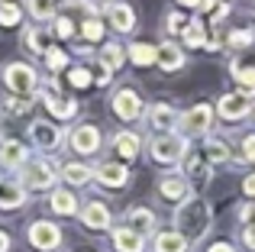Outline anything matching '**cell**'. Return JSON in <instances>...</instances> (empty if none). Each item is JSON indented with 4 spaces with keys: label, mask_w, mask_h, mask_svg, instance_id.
Listing matches in <instances>:
<instances>
[{
    "label": "cell",
    "mask_w": 255,
    "mask_h": 252,
    "mask_svg": "<svg viewBox=\"0 0 255 252\" xmlns=\"http://www.w3.org/2000/svg\"><path fill=\"white\" fill-rule=\"evenodd\" d=\"M81 36L91 39V42H97V39L104 36V23H100V19H94V16H87L84 23H81Z\"/></svg>",
    "instance_id": "e575fe53"
},
{
    "label": "cell",
    "mask_w": 255,
    "mask_h": 252,
    "mask_svg": "<svg viewBox=\"0 0 255 252\" xmlns=\"http://www.w3.org/2000/svg\"><path fill=\"white\" fill-rule=\"evenodd\" d=\"M3 84L13 91V94H19V97H26V94H32L36 91V71L29 68V65H23V62H13V65H6L3 68Z\"/></svg>",
    "instance_id": "3957f363"
},
{
    "label": "cell",
    "mask_w": 255,
    "mask_h": 252,
    "mask_svg": "<svg viewBox=\"0 0 255 252\" xmlns=\"http://www.w3.org/2000/svg\"><path fill=\"white\" fill-rule=\"evenodd\" d=\"M207 252H236V249H233L230 243H217V246H210Z\"/></svg>",
    "instance_id": "bcb514c9"
},
{
    "label": "cell",
    "mask_w": 255,
    "mask_h": 252,
    "mask_svg": "<svg viewBox=\"0 0 255 252\" xmlns=\"http://www.w3.org/2000/svg\"><path fill=\"white\" fill-rule=\"evenodd\" d=\"M243 191H246L249 197H255V175H249V178L243 181Z\"/></svg>",
    "instance_id": "f6af8a7d"
},
{
    "label": "cell",
    "mask_w": 255,
    "mask_h": 252,
    "mask_svg": "<svg viewBox=\"0 0 255 252\" xmlns=\"http://www.w3.org/2000/svg\"><path fill=\"white\" fill-rule=\"evenodd\" d=\"M71 149L81 152V155L97 152V149H100V132H97V126H91V123L75 126V132H71Z\"/></svg>",
    "instance_id": "30bf717a"
},
{
    "label": "cell",
    "mask_w": 255,
    "mask_h": 252,
    "mask_svg": "<svg viewBox=\"0 0 255 252\" xmlns=\"http://www.w3.org/2000/svg\"><path fill=\"white\" fill-rule=\"evenodd\" d=\"M113 246H117V252H145V240L129 227H117L113 230Z\"/></svg>",
    "instance_id": "2e32d148"
},
{
    "label": "cell",
    "mask_w": 255,
    "mask_h": 252,
    "mask_svg": "<svg viewBox=\"0 0 255 252\" xmlns=\"http://www.w3.org/2000/svg\"><path fill=\"white\" fill-rule=\"evenodd\" d=\"M158 65H162L165 71L184 68V52H181L174 42H162V45H158Z\"/></svg>",
    "instance_id": "603a6c76"
},
{
    "label": "cell",
    "mask_w": 255,
    "mask_h": 252,
    "mask_svg": "<svg viewBox=\"0 0 255 252\" xmlns=\"http://www.w3.org/2000/svg\"><path fill=\"white\" fill-rule=\"evenodd\" d=\"M29 139H32L36 149L52 152V149H58V142H62V126H55L49 120H36L29 126Z\"/></svg>",
    "instance_id": "52a82bcc"
},
{
    "label": "cell",
    "mask_w": 255,
    "mask_h": 252,
    "mask_svg": "<svg viewBox=\"0 0 255 252\" xmlns=\"http://www.w3.org/2000/svg\"><path fill=\"white\" fill-rule=\"evenodd\" d=\"M100 62H104V68H107V71H117L120 65H123V45L107 42V49L100 52Z\"/></svg>",
    "instance_id": "f546056e"
},
{
    "label": "cell",
    "mask_w": 255,
    "mask_h": 252,
    "mask_svg": "<svg viewBox=\"0 0 255 252\" xmlns=\"http://www.w3.org/2000/svg\"><path fill=\"white\" fill-rule=\"evenodd\" d=\"M204 155L210 158V162H226V158H230V149H226V142H223V139H207Z\"/></svg>",
    "instance_id": "1f68e13d"
},
{
    "label": "cell",
    "mask_w": 255,
    "mask_h": 252,
    "mask_svg": "<svg viewBox=\"0 0 255 252\" xmlns=\"http://www.w3.org/2000/svg\"><path fill=\"white\" fill-rule=\"evenodd\" d=\"M52 32H55V36H71V32H75V26H71L68 16H55V26H52Z\"/></svg>",
    "instance_id": "ab89813d"
},
{
    "label": "cell",
    "mask_w": 255,
    "mask_h": 252,
    "mask_svg": "<svg viewBox=\"0 0 255 252\" xmlns=\"http://www.w3.org/2000/svg\"><path fill=\"white\" fill-rule=\"evenodd\" d=\"M126 227L136 230L139 236H145V233L155 230V214H152L149 207H129L126 210Z\"/></svg>",
    "instance_id": "9a60e30c"
},
{
    "label": "cell",
    "mask_w": 255,
    "mask_h": 252,
    "mask_svg": "<svg viewBox=\"0 0 255 252\" xmlns=\"http://www.w3.org/2000/svg\"><path fill=\"white\" fill-rule=\"evenodd\" d=\"M233 78H236V84L246 91V94H252V91H255V65L233 62Z\"/></svg>",
    "instance_id": "83f0119b"
},
{
    "label": "cell",
    "mask_w": 255,
    "mask_h": 252,
    "mask_svg": "<svg viewBox=\"0 0 255 252\" xmlns=\"http://www.w3.org/2000/svg\"><path fill=\"white\" fill-rule=\"evenodd\" d=\"M29 10H32V16L49 19V16H55V0H29Z\"/></svg>",
    "instance_id": "836d02e7"
},
{
    "label": "cell",
    "mask_w": 255,
    "mask_h": 252,
    "mask_svg": "<svg viewBox=\"0 0 255 252\" xmlns=\"http://www.w3.org/2000/svg\"><path fill=\"white\" fill-rule=\"evenodd\" d=\"M184 178H194V181H204L210 178V158L204 152H191L184 158Z\"/></svg>",
    "instance_id": "7402d4cb"
},
{
    "label": "cell",
    "mask_w": 255,
    "mask_h": 252,
    "mask_svg": "<svg viewBox=\"0 0 255 252\" xmlns=\"http://www.w3.org/2000/svg\"><path fill=\"white\" fill-rule=\"evenodd\" d=\"M19 16H23V13H19L16 3H10V0H6V3H0V23H3V26H16Z\"/></svg>",
    "instance_id": "d590c367"
},
{
    "label": "cell",
    "mask_w": 255,
    "mask_h": 252,
    "mask_svg": "<svg viewBox=\"0 0 255 252\" xmlns=\"http://www.w3.org/2000/svg\"><path fill=\"white\" fill-rule=\"evenodd\" d=\"M239 223H243V227H255V204H243V210H239Z\"/></svg>",
    "instance_id": "60d3db41"
},
{
    "label": "cell",
    "mask_w": 255,
    "mask_h": 252,
    "mask_svg": "<svg viewBox=\"0 0 255 252\" xmlns=\"http://www.w3.org/2000/svg\"><path fill=\"white\" fill-rule=\"evenodd\" d=\"M210 123H213L210 104H197V107H191L187 114H181V129H184V136H204V132L210 129Z\"/></svg>",
    "instance_id": "8992f818"
},
{
    "label": "cell",
    "mask_w": 255,
    "mask_h": 252,
    "mask_svg": "<svg viewBox=\"0 0 255 252\" xmlns=\"http://www.w3.org/2000/svg\"><path fill=\"white\" fill-rule=\"evenodd\" d=\"M129 58H132V65H155L158 62V45L132 42L129 45Z\"/></svg>",
    "instance_id": "d4e9b609"
},
{
    "label": "cell",
    "mask_w": 255,
    "mask_h": 252,
    "mask_svg": "<svg viewBox=\"0 0 255 252\" xmlns=\"http://www.w3.org/2000/svg\"><path fill=\"white\" fill-rule=\"evenodd\" d=\"M145 120H149L152 129L168 132L171 126H178V123H181V114L171 107V104H155V107H149V110H145Z\"/></svg>",
    "instance_id": "8fae6325"
},
{
    "label": "cell",
    "mask_w": 255,
    "mask_h": 252,
    "mask_svg": "<svg viewBox=\"0 0 255 252\" xmlns=\"http://www.w3.org/2000/svg\"><path fill=\"white\" fill-rule=\"evenodd\" d=\"M91 175H94V171L87 168V165H78V162H71V165H65V168H62V178L68 184H75V188H84V184L91 181Z\"/></svg>",
    "instance_id": "4316f807"
},
{
    "label": "cell",
    "mask_w": 255,
    "mask_h": 252,
    "mask_svg": "<svg viewBox=\"0 0 255 252\" xmlns=\"http://www.w3.org/2000/svg\"><path fill=\"white\" fill-rule=\"evenodd\" d=\"M81 223H84L87 230H107V227H110V210H107V204H100V201L84 204Z\"/></svg>",
    "instance_id": "4fadbf2b"
},
{
    "label": "cell",
    "mask_w": 255,
    "mask_h": 252,
    "mask_svg": "<svg viewBox=\"0 0 255 252\" xmlns=\"http://www.w3.org/2000/svg\"><path fill=\"white\" fill-rule=\"evenodd\" d=\"M29 243L36 249H42V252H52V249H58V243H62V230H58L55 223H49V220H36L29 227Z\"/></svg>",
    "instance_id": "ba28073f"
},
{
    "label": "cell",
    "mask_w": 255,
    "mask_h": 252,
    "mask_svg": "<svg viewBox=\"0 0 255 252\" xmlns=\"http://www.w3.org/2000/svg\"><path fill=\"white\" fill-rule=\"evenodd\" d=\"M42 101H45V107H49V114H55L58 120H65V117H75V110H78L75 101H65V97H58L52 88L42 91Z\"/></svg>",
    "instance_id": "ffe728a7"
},
{
    "label": "cell",
    "mask_w": 255,
    "mask_h": 252,
    "mask_svg": "<svg viewBox=\"0 0 255 252\" xmlns=\"http://www.w3.org/2000/svg\"><path fill=\"white\" fill-rule=\"evenodd\" d=\"M181 6H200V0H178Z\"/></svg>",
    "instance_id": "681fc988"
},
{
    "label": "cell",
    "mask_w": 255,
    "mask_h": 252,
    "mask_svg": "<svg viewBox=\"0 0 255 252\" xmlns=\"http://www.w3.org/2000/svg\"><path fill=\"white\" fill-rule=\"evenodd\" d=\"M226 42H230V49H252L255 32L252 29H233L230 36H226Z\"/></svg>",
    "instance_id": "d6a6232c"
},
{
    "label": "cell",
    "mask_w": 255,
    "mask_h": 252,
    "mask_svg": "<svg viewBox=\"0 0 255 252\" xmlns=\"http://www.w3.org/2000/svg\"><path fill=\"white\" fill-rule=\"evenodd\" d=\"M110 81H113V75H100V78H97V84H100V88H107Z\"/></svg>",
    "instance_id": "c3c4849f"
},
{
    "label": "cell",
    "mask_w": 255,
    "mask_h": 252,
    "mask_svg": "<svg viewBox=\"0 0 255 252\" xmlns=\"http://www.w3.org/2000/svg\"><path fill=\"white\" fill-rule=\"evenodd\" d=\"M187 26H191V23H187V19L181 16V13H171V16H168V32H174V36H178V32L184 36V29H187Z\"/></svg>",
    "instance_id": "f35d334b"
},
{
    "label": "cell",
    "mask_w": 255,
    "mask_h": 252,
    "mask_svg": "<svg viewBox=\"0 0 255 252\" xmlns=\"http://www.w3.org/2000/svg\"><path fill=\"white\" fill-rule=\"evenodd\" d=\"M113 114H117L120 120L132 123V120H139V117L145 114V107H142V101H139V94L132 88H120L117 97H113Z\"/></svg>",
    "instance_id": "5b68a950"
},
{
    "label": "cell",
    "mask_w": 255,
    "mask_h": 252,
    "mask_svg": "<svg viewBox=\"0 0 255 252\" xmlns=\"http://www.w3.org/2000/svg\"><path fill=\"white\" fill-rule=\"evenodd\" d=\"M6 110H10V114H26V110H29V104L19 101V97H10V101H6Z\"/></svg>",
    "instance_id": "7bdbcfd3"
},
{
    "label": "cell",
    "mask_w": 255,
    "mask_h": 252,
    "mask_svg": "<svg viewBox=\"0 0 255 252\" xmlns=\"http://www.w3.org/2000/svg\"><path fill=\"white\" fill-rule=\"evenodd\" d=\"M152 246H155V252H187V249H191V243H187L178 230H165V233L155 236Z\"/></svg>",
    "instance_id": "44dd1931"
},
{
    "label": "cell",
    "mask_w": 255,
    "mask_h": 252,
    "mask_svg": "<svg viewBox=\"0 0 255 252\" xmlns=\"http://www.w3.org/2000/svg\"><path fill=\"white\" fill-rule=\"evenodd\" d=\"M94 175L100 178V184H107V188H123L126 178H129V171H126V165H117V162H104Z\"/></svg>",
    "instance_id": "ac0fdd59"
},
{
    "label": "cell",
    "mask_w": 255,
    "mask_h": 252,
    "mask_svg": "<svg viewBox=\"0 0 255 252\" xmlns=\"http://www.w3.org/2000/svg\"><path fill=\"white\" fill-rule=\"evenodd\" d=\"M49 207L55 210V214H65V217L78 214V201H75V194H68V191H52Z\"/></svg>",
    "instance_id": "484cf974"
},
{
    "label": "cell",
    "mask_w": 255,
    "mask_h": 252,
    "mask_svg": "<svg viewBox=\"0 0 255 252\" xmlns=\"http://www.w3.org/2000/svg\"><path fill=\"white\" fill-rule=\"evenodd\" d=\"M23 45H26L29 52H39V55L52 49V45H49V32H45V29H26Z\"/></svg>",
    "instance_id": "f1b7e54d"
},
{
    "label": "cell",
    "mask_w": 255,
    "mask_h": 252,
    "mask_svg": "<svg viewBox=\"0 0 255 252\" xmlns=\"http://www.w3.org/2000/svg\"><path fill=\"white\" fill-rule=\"evenodd\" d=\"M243 158H246V162H255V136L243 139Z\"/></svg>",
    "instance_id": "b9f144b4"
},
{
    "label": "cell",
    "mask_w": 255,
    "mask_h": 252,
    "mask_svg": "<svg viewBox=\"0 0 255 252\" xmlns=\"http://www.w3.org/2000/svg\"><path fill=\"white\" fill-rule=\"evenodd\" d=\"M107 19L117 32H129L136 26V13L129 3H107Z\"/></svg>",
    "instance_id": "7c38bea8"
},
{
    "label": "cell",
    "mask_w": 255,
    "mask_h": 252,
    "mask_svg": "<svg viewBox=\"0 0 255 252\" xmlns=\"http://www.w3.org/2000/svg\"><path fill=\"white\" fill-rule=\"evenodd\" d=\"M207 42H210V39L204 36V23H191L184 29V45H191V49H207Z\"/></svg>",
    "instance_id": "4dcf8cb0"
},
{
    "label": "cell",
    "mask_w": 255,
    "mask_h": 252,
    "mask_svg": "<svg viewBox=\"0 0 255 252\" xmlns=\"http://www.w3.org/2000/svg\"><path fill=\"white\" fill-rule=\"evenodd\" d=\"M149 152H152L155 162L174 165V162H181V158H187V142L178 136V132H158V136L149 142Z\"/></svg>",
    "instance_id": "7a4b0ae2"
},
{
    "label": "cell",
    "mask_w": 255,
    "mask_h": 252,
    "mask_svg": "<svg viewBox=\"0 0 255 252\" xmlns=\"http://www.w3.org/2000/svg\"><path fill=\"white\" fill-rule=\"evenodd\" d=\"M23 178H26V188L29 191H49V188H55L58 171H55V165H52L49 158H36V162L26 165Z\"/></svg>",
    "instance_id": "277c9868"
},
{
    "label": "cell",
    "mask_w": 255,
    "mask_h": 252,
    "mask_svg": "<svg viewBox=\"0 0 255 252\" xmlns=\"http://www.w3.org/2000/svg\"><path fill=\"white\" fill-rule=\"evenodd\" d=\"M187 191H191V181L184 175H165L162 184H158V194L168 197V201H187Z\"/></svg>",
    "instance_id": "5bb4252c"
},
{
    "label": "cell",
    "mask_w": 255,
    "mask_h": 252,
    "mask_svg": "<svg viewBox=\"0 0 255 252\" xmlns=\"http://www.w3.org/2000/svg\"><path fill=\"white\" fill-rule=\"evenodd\" d=\"M45 62H49L52 71H58V68H65V62H68V58H65L62 49H49V52H45Z\"/></svg>",
    "instance_id": "74e56055"
},
{
    "label": "cell",
    "mask_w": 255,
    "mask_h": 252,
    "mask_svg": "<svg viewBox=\"0 0 255 252\" xmlns=\"http://www.w3.org/2000/svg\"><path fill=\"white\" fill-rule=\"evenodd\" d=\"M249 110H252V97L246 94V91L220 97V117H223V120H239V117H246Z\"/></svg>",
    "instance_id": "9c48e42d"
},
{
    "label": "cell",
    "mask_w": 255,
    "mask_h": 252,
    "mask_svg": "<svg viewBox=\"0 0 255 252\" xmlns=\"http://www.w3.org/2000/svg\"><path fill=\"white\" fill-rule=\"evenodd\" d=\"M210 220H213V214H210V207H207L204 201H184L178 207V214H174V227H178V233L184 236L191 246L207 236Z\"/></svg>",
    "instance_id": "6da1fadb"
},
{
    "label": "cell",
    "mask_w": 255,
    "mask_h": 252,
    "mask_svg": "<svg viewBox=\"0 0 255 252\" xmlns=\"http://www.w3.org/2000/svg\"><path fill=\"white\" fill-rule=\"evenodd\" d=\"M243 246L255 252V227H243Z\"/></svg>",
    "instance_id": "ee69618b"
},
{
    "label": "cell",
    "mask_w": 255,
    "mask_h": 252,
    "mask_svg": "<svg viewBox=\"0 0 255 252\" xmlns=\"http://www.w3.org/2000/svg\"><path fill=\"white\" fill-rule=\"evenodd\" d=\"M68 81H71V84H75V88H87V84H91V81H94V78H91V71H87V68H71V75H68Z\"/></svg>",
    "instance_id": "8d00e7d4"
},
{
    "label": "cell",
    "mask_w": 255,
    "mask_h": 252,
    "mask_svg": "<svg viewBox=\"0 0 255 252\" xmlns=\"http://www.w3.org/2000/svg\"><path fill=\"white\" fill-rule=\"evenodd\" d=\"M139 145H142V139L136 136V132H129V129H123V132H117V139H113V149L120 152V155L129 162V158H136L139 155Z\"/></svg>",
    "instance_id": "cb8c5ba5"
},
{
    "label": "cell",
    "mask_w": 255,
    "mask_h": 252,
    "mask_svg": "<svg viewBox=\"0 0 255 252\" xmlns=\"http://www.w3.org/2000/svg\"><path fill=\"white\" fill-rule=\"evenodd\" d=\"M0 252H10V236L0 230Z\"/></svg>",
    "instance_id": "7dc6e473"
},
{
    "label": "cell",
    "mask_w": 255,
    "mask_h": 252,
    "mask_svg": "<svg viewBox=\"0 0 255 252\" xmlns=\"http://www.w3.org/2000/svg\"><path fill=\"white\" fill-rule=\"evenodd\" d=\"M26 158H29V152H26V145H23V142H16V139H6V142H0V162H3L6 168H19V165H29Z\"/></svg>",
    "instance_id": "e0dca14e"
},
{
    "label": "cell",
    "mask_w": 255,
    "mask_h": 252,
    "mask_svg": "<svg viewBox=\"0 0 255 252\" xmlns=\"http://www.w3.org/2000/svg\"><path fill=\"white\" fill-rule=\"evenodd\" d=\"M23 201H26V188H23V184H16V181H0V207H3V210L23 207Z\"/></svg>",
    "instance_id": "d6986e66"
}]
</instances>
